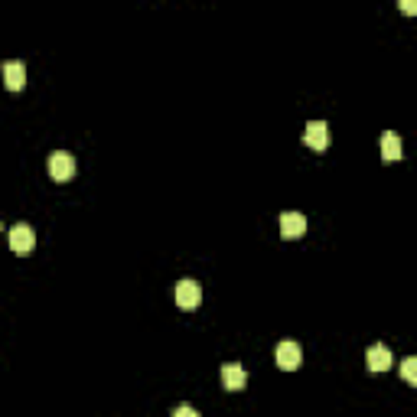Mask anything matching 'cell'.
<instances>
[{"mask_svg": "<svg viewBox=\"0 0 417 417\" xmlns=\"http://www.w3.org/2000/svg\"><path fill=\"white\" fill-rule=\"evenodd\" d=\"M303 232H307V216H300V212H284L280 216V235L284 238H300Z\"/></svg>", "mask_w": 417, "mask_h": 417, "instance_id": "obj_7", "label": "cell"}, {"mask_svg": "<svg viewBox=\"0 0 417 417\" xmlns=\"http://www.w3.org/2000/svg\"><path fill=\"white\" fill-rule=\"evenodd\" d=\"M381 157H385L388 163L401 160V137H398L394 131H385V134H381Z\"/></svg>", "mask_w": 417, "mask_h": 417, "instance_id": "obj_10", "label": "cell"}, {"mask_svg": "<svg viewBox=\"0 0 417 417\" xmlns=\"http://www.w3.org/2000/svg\"><path fill=\"white\" fill-rule=\"evenodd\" d=\"M401 10H404V14H414L417 7H414V4H411V0H401Z\"/></svg>", "mask_w": 417, "mask_h": 417, "instance_id": "obj_13", "label": "cell"}, {"mask_svg": "<svg viewBox=\"0 0 417 417\" xmlns=\"http://www.w3.org/2000/svg\"><path fill=\"white\" fill-rule=\"evenodd\" d=\"M49 176H53L56 183L72 179L75 176V157L65 154V150H53V157H49Z\"/></svg>", "mask_w": 417, "mask_h": 417, "instance_id": "obj_1", "label": "cell"}, {"mask_svg": "<svg viewBox=\"0 0 417 417\" xmlns=\"http://www.w3.org/2000/svg\"><path fill=\"white\" fill-rule=\"evenodd\" d=\"M4 85H7L10 92H20V88L26 85V69H23V62L10 59L7 65H4Z\"/></svg>", "mask_w": 417, "mask_h": 417, "instance_id": "obj_9", "label": "cell"}, {"mask_svg": "<svg viewBox=\"0 0 417 417\" xmlns=\"http://www.w3.org/2000/svg\"><path fill=\"white\" fill-rule=\"evenodd\" d=\"M199 300H202V287L196 284L193 278H183L176 284V303L183 310H193V307H199Z\"/></svg>", "mask_w": 417, "mask_h": 417, "instance_id": "obj_4", "label": "cell"}, {"mask_svg": "<svg viewBox=\"0 0 417 417\" xmlns=\"http://www.w3.org/2000/svg\"><path fill=\"white\" fill-rule=\"evenodd\" d=\"M222 385L225 391H241L248 385V371L241 369L238 362H225L222 365Z\"/></svg>", "mask_w": 417, "mask_h": 417, "instance_id": "obj_6", "label": "cell"}, {"mask_svg": "<svg viewBox=\"0 0 417 417\" xmlns=\"http://www.w3.org/2000/svg\"><path fill=\"white\" fill-rule=\"evenodd\" d=\"M303 144L313 150H326V144H329V127H326V121H310L307 131H303Z\"/></svg>", "mask_w": 417, "mask_h": 417, "instance_id": "obj_5", "label": "cell"}, {"mask_svg": "<svg viewBox=\"0 0 417 417\" xmlns=\"http://www.w3.org/2000/svg\"><path fill=\"white\" fill-rule=\"evenodd\" d=\"M173 417H199V411L189 408V404H179V408L173 411Z\"/></svg>", "mask_w": 417, "mask_h": 417, "instance_id": "obj_12", "label": "cell"}, {"mask_svg": "<svg viewBox=\"0 0 417 417\" xmlns=\"http://www.w3.org/2000/svg\"><path fill=\"white\" fill-rule=\"evenodd\" d=\"M274 359H278V365L284 371H294V369H300V359H303V352H300V346H297L294 339H284L278 346V352H274Z\"/></svg>", "mask_w": 417, "mask_h": 417, "instance_id": "obj_2", "label": "cell"}, {"mask_svg": "<svg viewBox=\"0 0 417 417\" xmlns=\"http://www.w3.org/2000/svg\"><path fill=\"white\" fill-rule=\"evenodd\" d=\"M365 362H369V369H371V371H388V369L394 365L391 349H388V346H381V342H375V346L369 349V356H365Z\"/></svg>", "mask_w": 417, "mask_h": 417, "instance_id": "obj_8", "label": "cell"}, {"mask_svg": "<svg viewBox=\"0 0 417 417\" xmlns=\"http://www.w3.org/2000/svg\"><path fill=\"white\" fill-rule=\"evenodd\" d=\"M401 375H404V381H411V385H414V381H417V359H404V362H401Z\"/></svg>", "mask_w": 417, "mask_h": 417, "instance_id": "obj_11", "label": "cell"}, {"mask_svg": "<svg viewBox=\"0 0 417 417\" xmlns=\"http://www.w3.org/2000/svg\"><path fill=\"white\" fill-rule=\"evenodd\" d=\"M33 245H36V232H33L26 222H20V225H14V228H10V248H14L16 255L33 251Z\"/></svg>", "mask_w": 417, "mask_h": 417, "instance_id": "obj_3", "label": "cell"}]
</instances>
